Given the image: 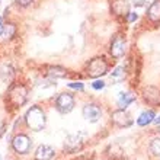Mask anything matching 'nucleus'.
Returning <instances> with one entry per match:
<instances>
[{"label": "nucleus", "mask_w": 160, "mask_h": 160, "mask_svg": "<svg viewBox=\"0 0 160 160\" xmlns=\"http://www.w3.org/2000/svg\"><path fill=\"white\" fill-rule=\"evenodd\" d=\"M26 125L34 131H41L45 127V115L42 112L41 108L38 106H32L31 109H28L25 115Z\"/></svg>", "instance_id": "nucleus-1"}, {"label": "nucleus", "mask_w": 160, "mask_h": 160, "mask_svg": "<svg viewBox=\"0 0 160 160\" xmlns=\"http://www.w3.org/2000/svg\"><path fill=\"white\" fill-rule=\"evenodd\" d=\"M26 98H28V90L23 84H15L10 88L8 93V99L10 102V105L13 108H19L26 102Z\"/></svg>", "instance_id": "nucleus-2"}, {"label": "nucleus", "mask_w": 160, "mask_h": 160, "mask_svg": "<svg viewBox=\"0 0 160 160\" xmlns=\"http://www.w3.org/2000/svg\"><path fill=\"white\" fill-rule=\"evenodd\" d=\"M86 72H88V76L92 77V79H96V77L103 76V74L108 72V64H106L105 58H102V57L93 58L92 61L88 64Z\"/></svg>", "instance_id": "nucleus-3"}, {"label": "nucleus", "mask_w": 160, "mask_h": 160, "mask_svg": "<svg viewBox=\"0 0 160 160\" xmlns=\"http://www.w3.org/2000/svg\"><path fill=\"white\" fill-rule=\"evenodd\" d=\"M55 108L61 114H68L74 108V99H73V96L70 93H61L57 98V101H55Z\"/></svg>", "instance_id": "nucleus-4"}, {"label": "nucleus", "mask_w": 160, "mask_h": 160, "mask_svg": "<svg viewBox=\"0 0 160 160\" xmlns=\"http://www.w3.org/2000/svg\"><path fill=\"white\" fill-rule=\"evenodd\" d=\"M12 146H13V150L16 153H19V154H26V153L31 150L32 143H31L29 137H26V135H23V134H19L13 138Z\"/></svg>", "instance_id": "nucleus-5"}, {"label": "nucleus", "mask_w": 160, "mask_h": 160, "mask_svg": "<svg viewBox=\"0 0 160 160\" xmlns=\"http://www.w3.org/2000/svg\"><path fill=\"white\" fill-rule=\"evenodd\" d=\"M83 148V140L80 135H68L64 140V150L67 153H77Z\"/></svg>", "instance_id": "nucleus-6"}, {"label": "nucleus", "mask_w": 160, "mask_h": 160, "mask_svg": "<svg viewBox=\"0 0 160 160\" xmlns=\"http://www.w3.org/2000/svg\"><path fill=\"white\" fill-rule=\"evenodd\" d=\"M101 115H102V111L101 108L95 103H88L84 105L83 108V117L86 121L89 122H98L101 119Z\"/></svg>", "instance_id": "nucleus-7"}, {"label": "nucleus", "mask_w": 160, "mask_h": 160, "mask_svg": "<svg viewBox=\"0 0 160 160\" xmlns=\"http://www.w3.org/2000/svg\"><path fill=\"white\" fill-rule=\"evenodd\" d=\"M109 51H111V54H112V57H115V58L122 57L124 52H125V39L122 38L121 35H117L112 39V42H111Z\"/></svg>", "instance_id": "nucleus-8"}, {"label": "nucleus", "mask_w": 160, "mask_h": 160, "mask_svg": "<svg viewBox=\"0 0 160 160\" xmlns=\"http://www.w3.org/2000/svg\"><path fill=\"white\" fill-rule=\"evenodd\" d=\"M143 98L150 105H160V90L157 88H153V86L146 88L143 92Z\"/></svg>", "instance_id": "nucleus-9"}, {"label": "nucleus", "mask_w": 160, "mask_h": 160, "mask_svg": "<svg viewBox=\"0 0 160 160\" xmlns=\"http://www.w3.org/2000/svg\"><path fill=\"white\" fill-rule=\"evenodd\" d=\"M112 121L118 127H130L132 124V119H131L130 114H127L124 109H118L115 112H112Z\"/></svg>", "instance_id": "nucleus-10"}, {"label": "nucleus", "mask_w": 160, "mask_h": 160, "mask_svg": "<svg viewBox=\"0 0 160 160\" xmlns=\"http://www.w3.org/2000/svg\"><path fill=\"white\" fill-rule=\"evenodd\" d=\"M54 154H55L54 148L47 146V144H42L35 152V160H51L54 157Z\"/></svg>", "instance_id": "nucleus-11"}, {"label": "nucleus", "mask_w": 160, "mask_h": 160, "mask_svg": "<svg viewBox=\"0 0 160 160\" xmlns=\"http://www.w3.org/2000/svg\"><path fill=\"white\" fill-rule=\"evenodd\" d=\"M147 16L148 19L154 23L160 22V0H154L152 4H150V8L147 10Z\"/></svg>", "instance_id": "nucleus-12"}, {"label": "nucleus", "mask_w": 160, "mask_h": 160, "mask_svg": "<svg viewBox=\"0 0 160 160\" xmlns=\"http://www.w3.org/2000/svg\"><path fill=\"white\" fill-rule=\"evenodd\" d=\"M15 77V70L10 64H4L0 67V79L3 80L4 83H10Z\"/></svg>", "instance_id": "nucleus-13"}, {"label": "nucleus", "mask_w": 160, "mask_h": 160, "mask_svg": "<svg viewBox=\"0 0 160 160\" xmlns=\"http://www.w3.org/2000/svg\"><path fill=\"white\" fill-rule=\"evenodd\" d=\"M154 118H156L154 111H152V109L144 111V112H141V115H140L138 118H137V124H138L140 127H146V125H148L150 122L154 121Z\"/></svg>", "instance_id": "nucleus-14"}, {"label": "nucleus", "mask_w": 160, "mask_h": 160, "mask_svg": "<svg viewBox=\"0 0 160 160\" xmlns=\"http://www.w3.org/2000/svg\"><path fill=\"white\" fill-rule=\"evenodd\" d=\"M134 101H135V95H132V93H119L118 103H119V106H121V109L127 108V106L130 105V103H132Z\"/></svg>", "instance_id": "nucleus-15"}, {"label": "nucleus", "mask_w": 160, "mask_h": 160, "mask_svg": "<svg viewBox=\"0 0 160 160\" xmlns=\"http://www.w3.org/2000/svg\"><path fill=\"white\" fill-rule=\"evenodd\" d=\"M48 74L51 77H66L67 70L63 67H58V66H54V67H48Z\"/></svg>", "instance_id": "nucleus-16"}, {"label": "nucleus", "mask_w": 160, "mask_h": 160, "mask_svg": "<svg viewBox=\"0 0 160 160\" xmlns=\"http://www.w3.org/2000/svg\"><path fill=\"white\" fill-rule=\"evenodd\" d=\"M124 74H125L124 67H117L114 72H112V74H111V79L114 80V82H119V80L124 79Z\"/></svg>", "instance_id": "nucleus-17"}, {"label": "nucleus", "mask_w": 160, "mask_h": 160, "mask_svg": "<svg viewBox=\"0 0 160 160\" xmlns=\"http://www.w3.org/2000/svg\"><path fill=\"white\" fill-rule=\"evenodd\" d=\"M150 152L154 156H160V138H154L150 143Z\"/></svg>", "instance_id": "nucleus-18"}, {"label": "nucleus", "mask_w": 160, "mask_h": 160, "mask_svg": "<svg viewBox=\"0 0 160 160\" xmlns=\"http://www.w3.org/2000/svg\"><path fill=\"white\" fill-rule=\"evenodd\" d=\"M137 19H138V15H137V13H134V12H128L127 13V21L130 22H135L137 21Z\"/></svg>", "instance_id": "nucleus-19"}, {"label": "nucleus", "mask_w": 160, "mask_h": 160, "mask_svg": "<svg viewBox=\"0 0 160 160\" xmlns=\"http://www.w3.org/2000/svg\"><path fill=\"white\" fill-rule=\"evenodd\" d=\"M92 88L96 89V90H101V89L105 88V83H103L102 80H96V82H93L92 83Z\"/></svg>", "instance_id": "nucleus-20"}, {"label": "nucleus", "mask_w": 160, "mask_h": 160, "mask_svg": "<svg viewBox=\"0 0 160 160\" xmlns=\"http://www.w3.org/2000/svg\"><path fill=\"white\" fill-rule=\"evenodd\" d=\"M68 88L76 89V90H83V83H68Z\"/></svg>", "instance_id": "nucleus-21"}, {"label": "nucleus", "mask_w": 160, "mask_h": 160, "mask_svg": "<svg viewBox=\"0 0 160 160\" xmlns=\"http://www.w3.org/2000/svg\"><path fill=\"white\" fill-rule=\"evenodd\" d=\"M32 2H34V0H16V3L21 4V6H29Z\"/></svg>", "instance_id": "nucleus-22"}, {"label": "nucleus", "mask_w": 160, "mask_h": 160, "mask_svg": "<svg viewBox=\"0 0 160 160\" xmlns=\"http://www.w3.org/2000/svg\"><path fill=\"white\" fill-rule=\"evenodd\" d=\"M4 32V25H3V21H2V18H0V35Z\"/></svg>", "instance_id": "nucleus-23"}, {"label": "nucleus", "mask_w": 160, "mask_h": 160, "mask_svg": "<svg viewBox=\"0 0 160 160\" xmlns=\"http://www.w3.org/2000/svg\"><path fill=\"white\" fill-rule=\"evenodd\" d=\"M3 132H4V125H3V127H2V128H0V135L3 134Z\"/></svg>", "instance_id": "nucleus-24"}, {"label": "nucleus", "mask_w": 160, "mask_h": 160, "mask_svg": "<svg viewBox=\"0 0 160 160\" xmlns=\"http://www.w3.org/2000/svg\"><path fill=\"white\" fill-rule=\"evenodd\" d=\"M157 127H159V131H160V124H159V125H157Z\"/></svg>", "instance_id": "nucleus-25"}]
</instances>
